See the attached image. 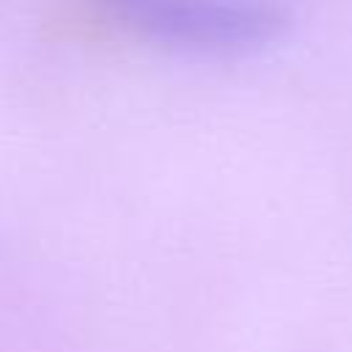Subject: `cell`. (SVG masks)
Instances as JSON below:
<instances>
[{
    "instance_id": "obj_1",
    "label": "cell",
    "mask_w": 352,
    "mask_h": 352,
    "mask_svg": "<svg viewBox=\"0 0 352 352\" xmlns=\"http://www.w3.org/2000/svg\"><path fill=\"white\" fill-rule=\"evenodd\" d=\"M107 16L160 44L201 52H245L286 28L280 8L258 0H91Z\"/></svg>"
}]
</instances>
